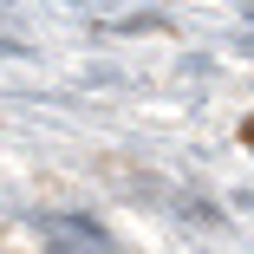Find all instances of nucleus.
Returning a JSON list of instances; mask_svg holds the SVG:
<instances>
[{
	"label": "nucleus",
	"mask_w": 254,
	"mask_h": 254,
	"mask_svg": "<svg viewBox=\"0 0 254 254\" xmlns=\"http://www.w3.org/2000/svg\"><path fill=\"white\" fill-rule=\"evenodd\" d=\"M241 137H248V143H254V124H248V130H241Z\"/></svg>",
	"instance_id": "f257e3e1"
}]
</instances>
